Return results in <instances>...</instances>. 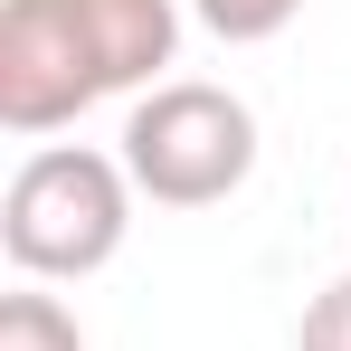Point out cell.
I'll return each instance as SVG.
<instances>
[{
  "mask_svg": "<svg viewBox=\"0 0 351 351\" xmlns=\"http://www.w3.org/2000/svg\"><path fill=\"white\" fill-rule=\"evenodd\" d=\"M105 95H114V76L86 29V0H10L0 10V123L19 143L66 133Z\"/></svg>",
  "mask_w": 351,
  "mask_h": 351,
  "instance_id": "3",
  "label": "cell"
},
{
  "mask_svg": "<svg viewBox=\"0 0 351 351\" xmlns=\"http://www.w3.org/2000/svg\"><path fill=\"white\" fill-rule=\"evenodd\" d=\"M294 351H351V276H332V285L304 304V323H294Z\"/></svg>",
  "mask_w": 351,
  "mask_h": 351,
  "instance_id": "7",
  "label": "cell"
},
{
  "mask_svg": "<svg viewBox=\"0 0 351 351\" xmlns=\"http://www.w3.org/2000/svg\"><path fill=\"white\" fill-rule=\"evenodd\" d=\"M133 171L123 152H86V143H38L10 190H0V247L29 285H76L95 266H114L133 237Z\"/></svg>",
  "mask_w": 351,
  "mask_h": 351,
  "instance_id": "1",
  "label": "cell"
},
{
  "mask_svg": "<svg viewBox=\"0 0 351 351\" xmlns=\"http://www.w3.org/2000/svg\"><path fill=\"white\" fill-rule=\"evenodd\" d=\"M294 10H304V0H190V19H199L209 38H228V48H266V38H285Z\"/></svg>",
  "mask_w": 351,
  "mask_h": 351,
  "instance_id": "6",
  "label": "cell"
},
{
  "mask_svg": "<svg viewBox=\"0 0 351 351\" xmlns=\"http://www.w3.org/2000/svg\"><path fill=\"white\" fill-rule=\"evenodd\" d=\"M86 29H95V48H105V76H114V95H152V86H171L162 66L180 58V0H86Z\"/></svg>",
  "mask_w": 351,
  "mask_h": 351,
  "instance_id": "4",
  "label": "cell"
},
{
  "mask_svg": "<svg viewBox=\"0 0 351 351\" xmlns=\"http://www.w3.org/2000/svg\"><path fill=\"white\" fill-rule=\"evenodd\" d=\"M0 351H86V323L58 294L19 285V294H0Z\"/></svg>",
  "mask_w": 351,
  "mask_h": 351,
  "instance_id": "5",
  "label": "cell"
},
{
  "mask_svg": "<svg viewBox=\"0 0 351 351\" xmlns=\"http://www.w3.org/2000/svg\"><path fill=\"white\" fill-rule=\"evenodd\" d=\"M123 171L152 209H209L256 171V114L209 76H171L123 114Z\"/></svg>",
  "mask_w": 351,
  "mask_h": 351,
  "instance_id": "2",
  "label": "cell"
}]
</instances>
